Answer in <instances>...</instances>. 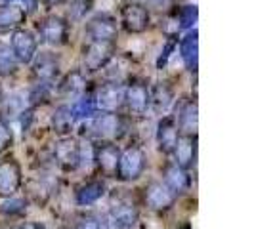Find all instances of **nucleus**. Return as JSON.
<instances>
[{"instance_id":"obj_1","label":"nucleus","mask_w":254,"mask_h":229,"mask_svg":"<svg viewBox=\"0 0 254 229\" xmlns=\"http://www.w3.org/2000/svg\"><path fill=\"white\" fill-rule=\"evenodd\" d=\"M90 134L98 141H117L127 136V116L121 113H98L88 120Z\"/></svg>"},{"instance_id":"obj_2","label":"nucleus","mask_w":254,"mask_h":229,"mask_svg":"<svg viewBox=\"0 0 254 229\" xmlns=\"http://www.w3.org/2000/svg\"><path fill=\"white\" fill-rule=\"evenodd\" d=\"M117 54V42H94L88 40L82 44L80 50V69L84 75H94L103 71L107 63Z\"/></svg>"},{"instance_id":"obj_3","label":"nucleus","mask_w":254,"mask_h":229,"mask_svg":"<svg viewBox=\"0 0 254 229\" xmlns=\"http://www.w3.org/2000/svg\"><path fill=\"white\" fill-rule=\"evenodd\" d=\"M37 33L40 42L48 44L52 48H62L69 44L71 38V23L65 19L64 15L58 13H48L40 17L37 23Z\"/></svg>"},{"instance_id":"obj_4","label":"nucleus","mask_w":254,"mask_h":229,"mask_svg":"<svg viewBox=\"0 0 254 229\" xmlns=\"http://www.w3.org/2000/svg\"><path fill=\"white\" fill-rule=\"evenodd\" d=\"M147 168V155L140 145H128L127 149L121 151L119 165H117V174L115 178L125 183L138 181L143 176Z\"/></svg>"},{"instance_id":"obj_5","label":"nucleus","mask_w":254,"mask_h":229,"mask_svg":"<svg viewBox=\"0 0 254 229\" xmlns=\"http://www.w3.org/2000/svg\"><path fill=\"white\" fill-rule=\"evenodd\" d=\"M119 23L128 35H143L151 27V12L143 2L128 0L119 10Z\"/></svg>"},{"instance_id":"obj_6","label":"nucleus","mask_w":254,"mask_h":229,"mask_svg":"<svg viewBox=\"0 0 254 229\" xmlns=\"http://www.w3.org/2000/svg\"><path fill=\"white\" fill-rule=\"evenodd\" d=\"M125 107L132 116L147 114L151 102H149V82L143 76H130L125 84Z\"/></svg>"},{"instance_id":"obj_7","label":"nucleus","mask_w":254,"mask_h":229,"mask_svg":"<svg viewBox=\"0 0 254 229\" xmlns=\"http://www.w3.org/2000/svg\"><path fill=\"white\" fill-rule=\"evenodd\" d=\"M84 37L94 42H117L119 21L113 13L98 12L84 23Z\"/></svg>"},{"instance_id":"obj_8","label":"nucleus","mask_w":254,"mask_h":229,"mask_svg":"<svg viewBox=\"0 0 254 229\" xmlns=\"http://www.w3.org/2000/svg\"><path fill=\"white\" fill-rule=\"evenodd\" d=\"M52 159L60 166V170L75 172L80 168V161H82V143L76 140L75 136L58 138V141L54 143Z\"/></svg>"},{"instance_id":"obj_9","label":"nucleus","mask_w":254,"mask_h":229,"mask_svg":"<svg viewBox=\"0 0 254 229\" xmlns=\"http://www.w3.org/2000/svg\"><path fill=\"white\" fill-rule=\"evenodd\" d=\"M125 84L103 80L102 84L94 86V100L98 113H121V109L125 107Z\"/></svg>"},{"instance_id":"obj_10","label":"nucleus","mask_w":254,"mask_h":229,"mask_svg":"<svg viewBox=\"0 0 254 229\" xmlns=\"http://www.w3.org/2000/svg\"><path fill=\"white\" fill-rule=\"evenodd\" d=\"M121 157V147L115 141H98L92 147V163L103 178H115L117 165Z\"/></svg>"},{"instance_id":"obj_11","label":"nucleus","mask_w":254,"mask_h":229,"mask_svg":"<svg viewBox=\"0 0 254 229\" xmlns=\"http://www.w3.org/2000/svg\"><path fill=\"white\" fill-rule=\"evenodd\" d=\"M31 73L37 82L56 84L62 73V59L54 52H37L35 59L31 61Z\"/></svg>"},{"instance_id":"obj_12","label":"nucleus","mask_w":254,"mask_h":229,"mask_svg":"<svg viewBox=\"0 0 254 229\" xmlns=\"http://www.w3.org/2000/svg\"><path fill=\"white\" fill-rule=\"evenodd\" d=\"M176 195L166 187L161 179H153L145 185L143 189V201L145 206L157 212V214H165L168 210H172V206L176 204Z\"/></svg>"},{"instance_id":"obj_13","label":"nucleus","mask_w":254,"mask_h":229,"mask_svg":"<svg viewBox=\"0 0 254 229\" xmlns=\"http://www.w3.org/2000/svg\"><path fill=\"white\" fill-rule=\"evenodd\" d=\"M23 185V170L21 165L13 159L6 157L0 161V199L15 197Z\"/></svg>"},{"instance_id":"obj_14","label":"nucleus","mask_w":254,"mask_h":229,"mask_svg":"<svg viewBox=\"0 0 254 229\" xmlns=\"http://www.w3.org/2000/svg\"><path fill=\"white\" fill-rule=\"evenodd\" d=\"M10 48L17 59V63L31 65L38 52V38L29 29H15L10 37Z\"/></svg>"},{"instance_id":"obj_15","label":"nucleus","mask_w":254,"mask_h":229,"mask_svg":"<svg viewBox=\"0 0 254 229\" xmlns=\"http://www.w3.org/2000/svg\"><path fill=\"white\" fill-rule=\"evenodd\" d=\"M107 214L113 220L117 229H138V226H140V214H138L136 204L125 197L113 201Z\"/></svg>"},{"instance_id":"obj_16","label":"nucleus","mask_w":254,"mask_h":229,"mask_svg":"<svg viewBox=\"0 0 254 229\" xmlns=\"http://www.w3.org/2000/svg\"><path fill=\"white\" fill-rule=\"evenodd\" d=\"M180 138V130L178 124L174 120L172 114H165L159 118L157 128H155V143H157V149L163 153V155H172L176 143Z\"/></svg>"},{"instance_id":"obj_17","label":"nucleus","mask_w":254,"mask_h":229,"mask_svg":"<svg viewBox=\"0 0 254 229\" xmlns=\"http://www.w3.org/2000/svg\"><path fill=\"white\" fill-rule=\"evenodd\" d=\"M88 78L82 73V69H71L69 73H65L58 80V84H54V92H56V96L73 102L75 98H78L84 90L88 88Z\"/></svg>"},{"instance_id":"obj_18","label":"nucleus","mask_w":254,"mask_h":229,"mask_svg":"<svg viewBox=\"0 0 254 229\" xmlns=\"http://www.w3.org/2000/svg\"><path fill=\"white\" fill-rule=\"evenodd\" d=\"M180 134H197L199 126V105L195 98H188L184 102L176 103V114H172Z\"/></svg>"},{"instance_id":"obj_19","label":"nucleus","mask_w":254,"mask_h":229,"mask_svg":"<svg viewBox=\"0 0 254 229\" xmlns=\"http://www.w3.org/2000/svg\"><path fill=\"white\" fill-rule=\"evenodd\" d=\"M149 102L155 113L168 114L170 107L176 103V90L168 80H157L153 86H149Z\"/></svg>"},{"instance_id":"obj_20","label":"nucleus","mask_w":254,"mask_h":229,"mask_svg":"<svg viewBox=\"0 0 254 229\" xmlns=\"http://www.w3.org/2000/svg\"><path fill=\"white\" fill-rule=\"evenodd\" d=\"M161 181H163L176 197L188 193V191L191 189V183H193L190 172L184 170V168L178 166L176 163H172V161H168V163L163 166V179H161Z\"/></svg>"},{"instance_id":"obj_21","label":"nucleus","mask_w":254,"mask_h":229,"mask_svg":"<svg viewBox=\"0 0 254 229\" xmlns=\"http://www.w3.org/2000/svg\"><path fill=\"white\" fill-rule=\"evenodd\" d=\"M31 105L27 100V92H12L10 96H0V120L12 122L19 120V116L29 111Z\"/></svg>"},{"instance_id":"obj_22","label":"nucleus","mask_w":254,"mask_h":229,"mask_svg":"<svg viewBox=\"0 0 254 229\" xmlns=\"http://www.w3.org/2000/svg\"><path fill=\"white\" fill-rule=\"evenodd\" d=\"M27 8L17 2H0V33H13L27 21Z\"/></svg>"},{"instance_id":"obj_23","label":"nucleus","mask_w":254,"mask_h":229,"mask_svg":"<svg viewBox=\"0 0 254 229\" xmlns=\"http://www.w3.org/2000/svg\"><path fill=\"white\" fill-rule=\"evenodd\" d=\"M78 120L73 114V109L69 103H60L50 116V130L58 138H67L73 136V130L76 128Z\"/></svg>"},{"instance_id":"obj_24","label":"nucleus","mask_w":254,"mask_h":229,"mask_svg":"<svg viewBox=\"0 0 254 229\" xmlns=\"http://www.w3.org/2000/svg\"><path fill=\"white\" fill-rule=\"evenodd\" d=\"M107 195V183L103 178H92L76 185L75 203L78 206H92Z\"/></svg>"},{"instance_id":"obj_25","label":"nucleus","mask_w":254,"mask_h":229,"mask_svg":"<svg viewBox=\"0 0 254 229\" xmlns=\"http://www.w3.org/2000/svg\"><path fill=\"white\" fill-rule=\"evenodd\" d=\"M172 155H174L172 163H176L184 170L190 172L197 161V134H180Z\"/></svg>"},{"instance_id":"obj_26","label":"nucleus","mask_w":254,"mask_h":229,"mask_svg":"<svg viewBox=\"0 0 254 229\" xmlns=\"http://www.w3.org/2000/svg\"><path fill=\"white\" fill-rule=\"evenodd\" d=\"M180 57L190 73H197L199 67V33L197 29L188 31V35L180 40Z\"/></svg>"},{"instance_id":"obj_27","label":"nucleus","mask_w":254,"mask_h":229,"mask_svg":"<svg viewBox=\"0 0 254 229\" xmlns=\"http://www.w3.org/2000/svg\"><path fill=\"white\" fill-rule=\"evenodd\" d=\"M69 105H71L73 114H75V118L78 122L94 118V116L98 114V109H96V100H94V86H92V82L88 84V88L84 90L78 98H75Z\"/></svg>"},{"instance_id":"obj_28","label":"nucleus","mask_w":254,"mask_h":229,"mask_svg":"<svg viewBox=\"0 0 254 229\" xmlns=\"http://www.w3.org/2000/svg\"><path fill=\"white\" fill-rule=\"evenodd\" d=\"M105 71V80H111V82H127L132 75V59L130 56H117L107 63V67L103 69Z\"/></svg>"},{"instance_id":"obj_29","label":"nucleus","mask_w":254,"mask_h":229,"mask_svg":"<svg viewBox=\"0 0 254 229\" xmlns=\"http://www.w3.org/2000/svg\"><path fill=\"white\" fill-rule=\"evenodd\" d=\"M17 71H19V63L13 56L10 44L0 40V78H10L17 75Z\"/></svg>"},{"instance_id":"obj_30","label":"nucleus","mask_w":254,"mask_h":229,"mask_svg":"<svg viewBox=\"0 0 254 229\" xmlns=\"http://www.w3.org/2000/svg\"><path fill=\"white\" fill-rule=\"evenodd\" d=\"M54 84H46V82H37L35 86L27 90V100L31 109H37L38 105H44L54 98Z\"/></svg>"},{"instance_id":"obj_31","label":"nucleus","mask_w":254,"mask_h":229,"mask_svg":"<svg viewBox=\"0 0 254 229\" xmlns=\"http://www.w3.org/2000/svg\"><path fill=\"white\" fill-rule=\"evenodd\" d=\"M96 0H67V21H82L92 12Z\"/></svg>"},{"instance_id":"obj_32","label":"nucleus","mask_w":254,"mask_h":229,"mask_svg":"<svg viewBox=\"0 0 254 229\" xmlns=\"http://www.w3.org/2000/svg\"><path fill=\"white\" fill-rule=\"evenodd\" d=\"M176 19H178L180 31L182 29H186V31L195 29V23L199 19V8H197V4H184V6L176 8Z\"/></svg>"},{"instance_id":"obj_33","label":"nucleus","mask_w":254,"mask_h":229,"mask_svg":"<svg viewBox=\"0 0 254 229\" xmlns=\"http://www.w3.org/2000/svg\"><path fill=\"white\" fill-rule=\"evenodd\" d=\"M176 48H178V37H166L165 44H163V50H161L159 57H157V63H155L159 71H163L166 65H168V61H170L172 54L176 52Z\"/></svg>"},{"instance_id":"obj_34","label":"nucleus","mask_w":254,"mask_h":229,"mask_svg":"<svg viewBox=\"0 0 254 229\" xmlns=\"http://www.w3.org/2000/svg\"><path fill=\"white\" fill-rule=\"evenodd\" d=\"M0 210L2 214L6 216H19L27 210V201L21 197H10V199H4V203L0 204Z\"/></svg>"},{"instance_id":"obj_35","label":"nucleus","mask_w":254,"mask_h":229,"mask_svg":"<svg viewBox=\"0 0 254 229\" xmlns=\"http://www.w3.org/2000/svg\"><path fill=\"white\" fill-rule=\"evenodd\" d=\"M13 145V130L8 122L0 120V155L6 153Z\"/></svg>"},{"instance_id":"obj_36","label":"nucleus","mask_w":254,"mask_h":229,"mask_svg":"<svg viewBox=\"0 0 254 229\" xmlns=\"http://www.w3.org/2000/svg\"><path fill=\"white\" fill-rule=\"evenodd\" d=\"M145 6H147V10L149 12H159V13H170L172 10H176L178 6L174 4V0H147V2H143Z\"/></svg>"},{"instance_id":"obj_37","label":"nucleus","mask_w":254,"mask_h":229,"mask_svg":"<svg viewBox=\"0 0 254 229\" xmlns=\"http://www.w3.org/2000/svg\"><path fill=\"white\" fill-rule=\"evenodd\" d=\"M75 229H100V218L96 216H82L78 220Z\"/></svg>"},{"instance_id":"obj_38","label":"nucleus","mask_w":254,"mask_h":229,"mask_svg":"<svg viewBox=\"0 0 254 229\" xmlns=\"http://www.w3.org/2000/svg\"><path fill=\"white\" fill-rule=\"evenodd\" d=\"M100 229H117V226L113 224V220L109 218V214L100 216Z\"/></svg>"},{"instance_id":"obj_39","label":"nucleus","mask_w":254,"mask_h":229,"mask_svg":"<svg viewBox=\"0 0 254 229\" xmlns=\"http://www.w3.org/2000/svg\"><path fill=\"white\" fill-rule=\"evenodd\" d=\"M17 229H48V228L42 226V224H38V222H25V224H21Z\"/></svg>"},{"instance_id":"obj_40","label":"nucleus","mask_w":254,"mask_h":229,"mask_svg":"<svg viewBox=\"0 0 254 229\" xmlns=\"http://www.w3.org/2000/svg\"><path fill=\"white\" fill-rule=\"evenodd\" d=\"M44 2H46L50 8H54V6H62V4H65L67 0H44Z\"/></svg>"},{"instance_id":"obj_41","label":"nucleus","mask_w":254,"mask_h":229,"mask_svg":"<svg viewBox=\"0 0 254 229\" xmlns=\"http://www.w3.org/2000/svg\"><path fill=\"white\" fill-rule=\"evenodd\" d=\"M125 2H128V0H125Z\"/></svg>"}]
</instances>
